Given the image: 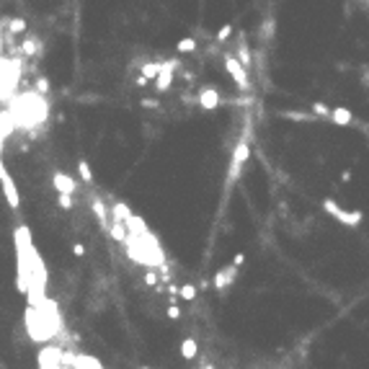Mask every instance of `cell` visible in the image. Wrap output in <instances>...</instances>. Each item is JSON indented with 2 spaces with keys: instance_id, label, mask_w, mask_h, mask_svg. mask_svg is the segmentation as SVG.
Returning <instances> with one entry per match:
<instances>
[{
  "instance_id": "31",
  "label": "cell",
  "mask_w": 369,
  "mask_h": 369,
  "mask_svg": "<svg viewBox=\"0 0 369 369\" xmlns=\"http://www.w3.org/2000/svg\"><path fill=\"white\" fill-rule=\"evenodd\" d=\"M279 369H284V367H279Z\"/></svg>"
},
{
  "instance_id": "26",
  "label": "cell",
  "mask_w": 369,
  "mask_h": 369,
  "mask_svg": "<svg viewBox=\"0 0 369 369\" xmlns=\"http://www.w3.org/2000/svg\"><path fill=\"white\" fill-rule=\"evenodd\" d=\"M145 284H147V287H158V276L152 274V271H150V274H145Z\"/></svg>"
},
{
  "instance_id": "20",
  "label": "cell",
  "mask_w": 369,
  "mask_h": 369,
  "mask_svg": "<svg viewBox=\"0 0 369 369\" xmlns=\"http://www.w3.org/2000/svg\"><path fill=\"white\" fill-rule=\"evenodd\" d=\"M313 111H315L318 116H328V119H331V111H333V109H328L326 103H320V101H315V103H313Z\"/></svg>"
},
{
  "instance_id": "15",
  "label": "cell",
  "mask_w": 369,
  "mask_h": 369,
  "mask_svg": "<svg viewBox=\"0 0 369 369\" xmlns=\"http://www.w3.org/2000/svg\"><path fill=\"white\" fill-rule=\"evenodd\" d=\"M78 171H80L83 183H93V173H90V165L85 160H78Z\"/></svg>"
},
{
  "instance_id": "1",
  "label": "cell",
  "mask_w": 369,
  "mask_h": 369,
  "mask_svg": "<svg viewBox=\"0 0 369 369\" xmlns=\"http://www.w3.org/2000/svg\"><path fill=\"white\" fill-rule=\"evenodd\" d=\"M0 186H3V194H5L8 207L18 209L21 196H18V189H16V181H13V176L5 171V165H3V140H0Z\"/></svg>"
},
{
  "instance_id": "14",
  "label": "cell",
  "mask_w": 369,
  "mask_h": 369,
  "mask_svg": "<svg viewBox=\"0 0 369 369\" xmlns=\"http://www.w3.org/2000/svg\"><path fill=\"white\" fill-rule=\"evenodd\" d=\"M160 67H163V62H150V65H145L142 70H140V75H142V78H158V75H160Z\"/></svg>"
},
{
  "instance_id": "16",
  "label": "cell",
  "mask_w": 369,
  "mask_h": 369,
  "mask_svg": "<svg viewBox=\"0 0 369 369\" xmlns=\"http://www.w3.org/2000/svg\"><path fill=\"white\" fill-rule=\"evenodd\" d=\"M8 28H10L13 36H16V34H23V31H26V21H23V18H13V21H8Z\"/></svg>"
},
{
  "instance_id": "5",
  "label": "cell",
  "mask_w": 369,
  "mask_h": 369,
  "mask_svg": "<svg viewBox=\"0 0 369 369\" xmlns=\"http://www.w3.org/2000/svg\"><path fill=\"white\" fill-rule=\"evenodd\" d=\"M54 189H57V194H75L78 191V181H72L67 173H54Z\"/></svg>"
},
{
  "instance_id": "7",
  "label": "cell",
  "mask_w": 369,
  "mask_h": 369,
  "mask_svg": "<svg viewBox=\"0 0 369 369\" xmlns=\"http://www.w3.org/2000/svg\"><path fill=\"white\" fill-rule=\"evenodd\" d=\"M109 235H111L116 243H127V238H129L127 225H124V222H119V220H111V225H109Z\"/></svg>"
},
{
  "instance_id": "4",
  "label": "cell",
  "mask_w": 369,
  "mask_h": 369,
  "mask_svg": "<svg viewBox=\"0 0 369 369\" xmlns=\"http://www.w3.org/2000/svg\"><path fill=\"white\" fill-rule=\"evenodd\" d=\"M238 279V266H233V264H230V266H225V269H220L217 274H214V282H212V287L214 289H220V292H225L230 284H233Z\"/></svg>"
},
{
  "instance_id": "24",
  "label": "cell",
  "mask_w": 369,
  "mask_h": 369,
  "mask_svg": "<svg viewBox=\"0 0 369 369\" xmlns=\"http://www.w3.org/2000/svg\"><path fill=\"white\" fill-rule=\"evenodd\" d=\"M57 202H59V207H62V209H70V207H72V196H70V194H59Z\"/></svg>"
},
{
  "instance_id": "18",
  "label": "cell",
  "mask_w": 369,
  "mask_h": 369,
  "mask_svg": "<svg viewBox=\"0 0 369 369\" xmlns=\"http://www.w3.org/2000/svg\"><path fill=\"white\" fill-rule=\"evenodd\" d=\"M21 52H23V54H28V57H31V54H36V41H34V36H28V39L23 41Z\"/></svg>"
},
{
  "instance_id": "30",
  "label": "cell",
  "mask_w": 369,
  "mask_h": 369,
  "mask_svg": "<svg viewBox=\"0 0 369 369\" xmlns=\"http://www.w3.org/2000/svg\"><path fill=\"white\" fill-rule=\"evenodd\" d=\"M140 369H150V367H140Z\"/></svg>"
},
{
  "instance_id": "8",
  "label": "cell",
  "mask_w": 369,
  "mask_h": 369,
  "mask_svg": "<svg viewBox=\"0 0 369 369\" xmlns=\"http://www.w3.org/2000/svg\"><path fill=\"white\" fill-rule=\"evenodd\" d=\"M196 351H199V346H196L194 338H183V341H181V357L186 359V362L196 359Z\"/></svg>"
},
{
  "instance_id": "10",
  "label": "cell",
  "mask_w": 369,
  "mask_h": 369,
  "mask_svg": "<svg viewBox=\"0 0 369 369\" xmlns=\"http://www.w3.org/2000/svg\"><path fill=\"white\" fill-rule=\"evenodd\" d=\"M111 212H114V220H119V222H127V220L132 217V212H129V207H127L124 202H114Z\"/></svg>"
},
{
  "instance_id": "3",
  "label": "cell",
  "mask_w": 369,
  "mask_h": 369,
  "mask_svg": "<svg viewBox=\"0 0 369 369\" xmlns=\"http://www.w3.org/2000/svg\"><path fill=\"white\" fill-rule=\"evenodd\" d=\"M225 70L233 75V80L240 85V88H248L251 80H248V72H245V67L240 65V59L233 57V54H225Z\"/></svg>"
},
{
  "instance_id": "25",
  "label": "cell",
  "mask_w": 369,
  "mask_h": 369,
  "mask_svg": "<svg viewBox=\"0 0 369 369\" xmlns=\"http://www.w3.org/2000/svg\"><path fill=\"white\" fill-rule=\"evenodd\" d=\"M323 207H326V209H328V212L333 214V217H336V214H338V212H341V209H338V204L333 202V199H326V202H323Z\"/></svg>"
},
{
  "instance_id": "28",
  "label": "cell",
  "mask_w": 369,
  "mask_h": 369,
  "mask_svg": "<svg viewBox=\"0 0 369 369\" xmlns=\"http://www.w3.org/2000/svg\"><path fill=\"white\" fill-rule=\"evenodd\" d=\"M243 264H245V256H243V253H235V258H233V266H238V269H240Z\"/></svg>"
},
{
  "instance_id": "27",
  "label": "cell",
  "mask_w": 369,
  "mask_h": 369,
  "mask_svg": "<svg viewBox=\"0 0 369 369\" xmlns=\"http://www.w3.org/2000/svg\"><path fill=\"white\" fill-rule=\"evenodd\" d=\"M72 253H75V256L80 258V256L85 253V248H83V243H72Z\"/></svg>"
},
{
  "instance_id": "17",
  "label": "cell",
  "mask_w": 369,
  "mask_h": 369,
  "mask_svg": "<svg viewBox=\"0 0 369 369\" xmlns=\"http://www.w3.org/2000/svg\"><path fill=\"white\" fill-rule=\"evenodd\" d=\"M238 59H240L243 67L251 65V52H248V47H245V41H240V57H238Z\"/></svg>"
},
{
  "instance_id": "9",
  "label": "cell",
  "mask_w": 369,
  "mask_h": 369,
  "mask_svg": "<svg viewBox=\"0 0 369 369\" xmlns=\"http://www.w3.org/2000/svg\"><path fill=\"white\" fill-rule=\"evenodd\" d=\"M90 209H93V212L98 214V222H101V227H106V230H109L111 220H109V214H106V207H103V202H101V199H93V202H90Z\"/></svg>"
},
{
  "instance_id": "29",
  "label": "cell",
  "mask_w": 369,
  "mask_h": 369,
  "mask_svg": "<svg viewBox=\"0 0 369 369\" xmlns=\"http://www.w3.org/2000/svg\"><path fill=\"white\" fill-rule=\"evenodd\" d=\"M204 369H214V367H212V364H204Z\"/></svg>"
},
{
  "instance_id": "11",
  "label": "cell",
  "mask_w": 369,
  "mask_h": 369,
  "mask_svg": "<svg viewBox=\"0 0 369 369\" xmlns=\"http://www.w3.org/2000/svg\"><path fill=\"white\" fill-rule=\"evenodd\" d=\"M331 119L336 121V124L346 127V124H351V111H349V109H333V111H331Z\"/></svg>"
},
{
  "instance_id": "22",
  "label": "cell",
  "mask_w": 369,
  "mask_h": 369,
  "mask_svg": "<svg viewBox=\"0 0 369 369\" xmlns=\"http://www.w3.org/2000/svg\"><path fill=\"white\" fill-rule=\"evenodd\" d=\"M36 90H39V96H47V90H49V80H47V78H36Z\"/></svg>"
},
{
  "instance_id": "6",
  "label": "cell",
  "mask_w": 369,
  "mask_h": 369,
  "mask_svg": "<svg viewBox=\"0 0 369 369\" xmlns=\"http://www.w3.org/2000/svg\"><path fill=\"white\" fill-rule=\"evenodd\" d=\"M199 106H202V109H217L220 106V93L214 88H207V90H202V93H199Z\"/></svg>"
},
{
  "instance_id": "13",
  "label": "cell",
  "mask_w": 369,
  "mask_h": 369,
  "mask_svg": "<svg viewBox=\"0 0 369 369\" xmlns=\"http://www.w3.org/2000/svg\"><path fill=\"white\" fill-rule=\"evenodd\" d=\"M178 295H181V300L194 302L196 300V284H181L178 287Z\"/></svg>"
},
{
  "instance_id": "23",
  "label": "cell",
  "mask_w": 369,
  "mask_h": 369,
  "mask_svg": "<svg viewBox=\"0 0 369 369\" xmlns=\"http://www.w3.org/2000/svg\"><path fill=\"white\" fill-rule=\"evenodd\" d=\"M230 34H233V26L230 23H225L220 31H217V41H225V39H230Z\"/></svg>"
},
{
  "instance_id": "2",
  "label": "cell",
  "mask_w": 369,
  "mask_h": 369,
  "mask_svg": "<svg viewBox=\"0 0 369 369\" xmlns=\"http://www.w3.org/2000/svg\"><path fill=\"white\" fill-rule=\"evenodd\" d=\"M248 155H251V145H248V140H240V142L235 145L233 163H230V171H227V186H233V183H235V178L240 176V168L245 165Z\"/></svg>"
},
{
  "instance_id": "12",
  "label": "cell",
  "mask_w": 369,
  "mask_h": 369,
  "mask_svg": "<svg viewBox=\"0 0 369 369\" xmlns=\"http://www.w3.org/2000/svg\"><path fill=\"white\" fill-rule=\"evenodd\" d=\"M344 225H359L362 222V212H338L336 214Z\"/></svg>"
},
{
  "instance_id": "21",
  "label": "cell",
  "mask_w": 369,
  "mask_h": 369,
  "mask_svg": "<svg viewBox=\"0 0 369 369\" xmlns=\"http://www.w3.org/2000/svg\"><path fill=\"white\" fill-rule=\"evenodd\" d=\"M165 315L171 318V320H178V318H181V307H178L176 302H171V305H168V310H165Z\"/></svg>"
},
{
  "instance_id": "19",
  "label": "cell",
  "mask_w": 369,
  "mask_h": 369,
  "mask_svg": "<svg viewBox=\"0 0 369 369\" xmlns=\"http://www.w3.org/2000/svg\"><path fill=\"white\" fill-rule=\"evenodd\" d=\"M196 49V41L189 36V39H181L178 41V52H194Z\"/></svg>"
}]
</instances>
